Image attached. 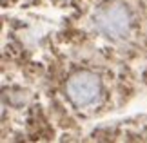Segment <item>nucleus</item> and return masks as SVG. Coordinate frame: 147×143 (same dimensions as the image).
Returning a JSON list of instances; mask_svg holds the SVG:
<instances>
[{
	"label": "nucleus",
	"mask_w": 147,
	"mask_h": 143,
	"mask_svg": "<svg viewBox=\"0 0 147 143\" xmlns=\"http://www.w3.org/2000/svg\"><path fill=\"white\" fill-rule=\"evenodd\" d=\"M94 27L104 36L109 38H123L131 29V15L129 9L118 0H111L100 5L94 13Z\"/></svg>",
	"instance_id": "f257e3e1"
},
{
	"label": "nucleus",
	"mask_w": 147,
	"mask_h": 143,
	"mask_svg": "<svg viewBox=\"0 0 147 143\" xmlns=\"http://www.w3.org/2000/svg\"><path fill=\"white\" fill-rule=\"evenodd\" d=\"M67 96L76 107H93L102 96L100 80L89 71L75 73L67 80Z\"/></svg>",
	"instance_id": "f03ea898"
}]
</instances>
